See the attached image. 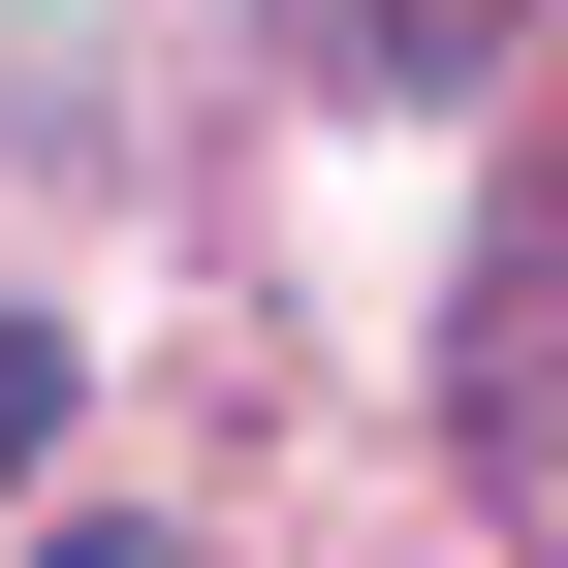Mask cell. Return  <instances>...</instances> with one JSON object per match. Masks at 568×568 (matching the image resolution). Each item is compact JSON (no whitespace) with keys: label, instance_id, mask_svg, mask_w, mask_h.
Instances as JSON below:
<instances>
[{"label":"cell","instance_id":"obj_1","mask_svg":"<svg viewBox=\"0 0 568 568\" xmlns=\"http://www.w3.org/2000/svg\"><path fill=\"white\" fill-rule=\"evenodd\" d=\"M474 474L568 537V253H537V284H474Z\"/></svg>","mask_w":568,"mask_h":568},{"label":"cell","instance_id":"obj_2","mask_svg":"<svg viewBox=\"0 0 568 568\" xmlns=\"http://www.w3.org/2000/svg\"><path fill=\"white\" fill-rule=\"evenodd\" d=\"M537 0H347V63H410V95H443V63H506Z\"/></svg>","mask_w":568,"mask_h":568},{"label":"cell","instance_id":"obj_3","mask_svg":"<svg viewBox=\"0 0 568 568\" xmlns=\"http://www.w3.org/2000/svg\"><path fill=\"white\" fill-rule=\"evenodd\" d=\"M63 443V316H0V474H32Z\"/></svg>","mask_w":568,"mask_h":568},{"label":"cell","instance_id":"obj_4","mask_svg":"<svg viewBox=\"0 0 568 568\" xmlns=\"http://www.w3.org/2000/svg\"><path fill=\"white\" fill-rule=\"evenodd\" d=\"M32 568H190V537H159V506H95V537H32Z\"/></svg>","mask_w":568,"mask_h":568}]
</instances>
